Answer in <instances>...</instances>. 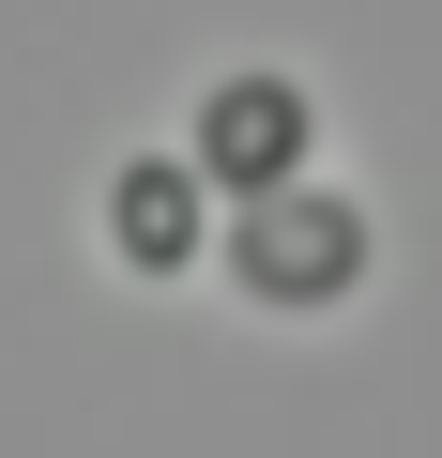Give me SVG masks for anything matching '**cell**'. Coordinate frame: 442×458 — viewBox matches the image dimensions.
<instances>
[{
	"instance_id": "obj_1",
	"label": "cell",
	"mask_w": 442,
	"mask_h": 458,
	"mask_svg": "<svg viewBox=\"0 0 442 458\" xmlns=\"http://www.w3.org/2000/svg\"><path fill=\"white\" fill-rule=\"evenodd\" d=\"M245 276H260V306H336V291L366 276V214H351V199L275 183V199H260V229H245Z\"/></svg>"
}]
</instances>
